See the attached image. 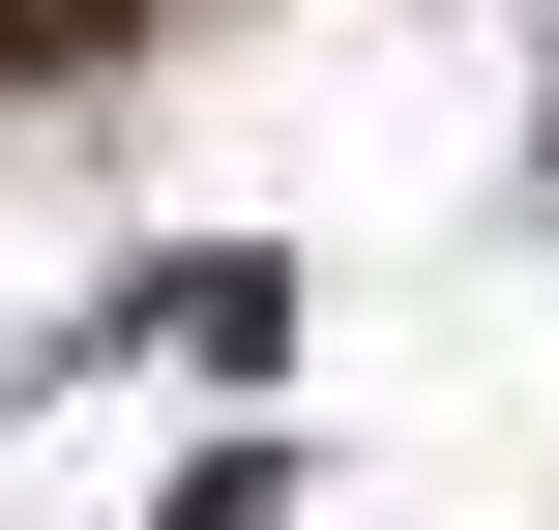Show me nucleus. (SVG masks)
<instances>
[{
	"mask_svg": "<svg viewBox=\"0 0 559 530\" xmlns=\"http://www.w3.org/2000/svg\"><path fill=\"white\" fill-rule=\"evenodd\" d=\"M0 30H118V0H0Z\"/></svg>",
	"mask_w": 559,
	"mask_h": 530,
	"instance_id": "1",
	"label": "nucleus"
}]
</instances>
